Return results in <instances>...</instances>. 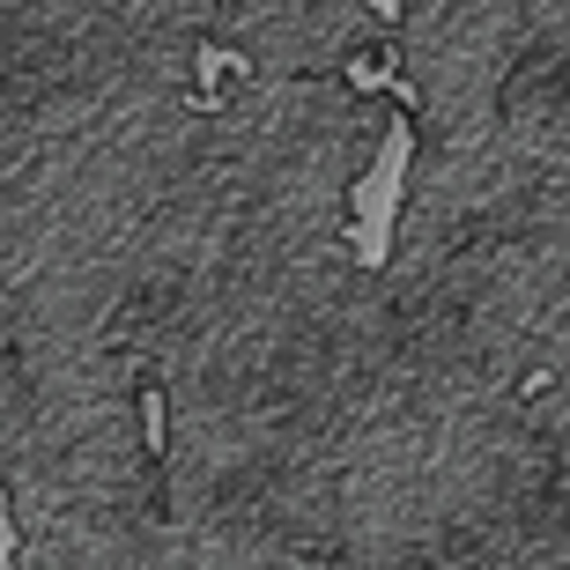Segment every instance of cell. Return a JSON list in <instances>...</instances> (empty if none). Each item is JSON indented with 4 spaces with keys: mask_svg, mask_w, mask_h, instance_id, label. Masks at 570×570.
I'll return each mask as SVG.
<instances>
[{
    "mask_svg": "<svg viewBox=\"0 0 570 570\" xmlns=\"http://www.w3.org/2000/svg\"><path fill=\"white\" fill-rule=\"evenodd\" d=\"M401 8H407V0H371V16H379V22H401Z\"/></svg>",
    "mask_w": 570,
    "mask_h": 570,
    "instance_id": "obj_1",
    "label": "cell"
}]
</instances>
